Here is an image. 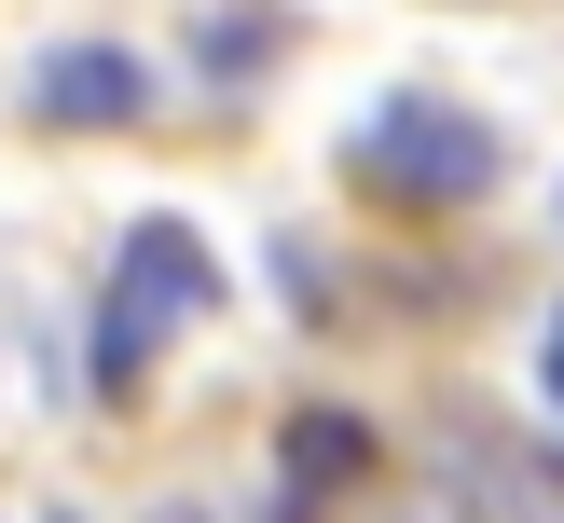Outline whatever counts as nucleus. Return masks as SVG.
Instances as JSON below:
<instances>
[{
  "label": "nucleus",
  "mask_w": 564,
  "mask_h": 523,
  "mask_svg": "<svg viewBox=\"0 0 564 523\" xmlns=\"http://www.w3.org/2000/svg\"><path fill=\"white\" fill-rule=\"evenodd\" d=\"M55 523H69V510H55Z\"/></svg>",
  "instance_id": "0eeeda50"
},
{
  "label": "nucleus",
  "mask_w": 564,
  "mask_h": 523,
  "mask_svg": "<svg viewBox=\"0 0 564 523\" xmlns=\"http://www.w3.org/2000/svg\"><path fill=\"white\" fill-rule=\"evenodd\" d=\"M358 468H372V427H358V413H290V440H275V482H290V510L303 495H330V482H358Z\"/></svg>",
  "instance_id": "20e7f679"
},
{
  "label": "nucleus",
  "mask_w": 564,
  "mask_h": 523,
  "mask_svg": "<svg viewBox=\"0 0 564 523\" xmlns=\"http://www.w3.org/2000/svg\"><path fill=\"white\" fill-rule=\"evenodd\" d=\"M28 110H42V124H138V110H152V69H138L124 42H55L42 83H28Z\"/></svg>",
  "instance_id": "7ed1b4c3"
},
{
  "label": "nucleus",
  "mask_w": 564,
  "mask_h": 523,
  "mask_svg": "<svg viewBox=\"0 0 564 523\" xmlns=\"http://www.w3.org/2000/svg\"><path fill=\"white\" fill-rule=\"evenodd\" d=\"M551 413H564V317H551Z\"/></svg>",
  "instance_id": "39448f33"
},
{
  "label": "nucleus",
  "mask_w": 564,
  "mask_h": 523,
  "mask_svg": "<svg viewBox=\"0 0 564 523\" xmlns=\"http://www.w3.org/2000/svg\"><path fill=\"white\" fill-rule=\"evenodd\" d=\"M152 523H207V510H152Z\"/></svg>",
  "instance_id": "423d86ee"
},
{
  "label": "nucleus",
  "mask_w": 564,
  "mask_h": 523,
  "mask_svg": "<svg viewBox=\"0 0 564 523\" xmlns=\"http://www.w3.org/2000/svg\"><path fill=\"white\" fill-rule=\"evenodd\" d=\"M220 303V262H207V235H180V220H138L124 235V262H110V317H97V385L124 400L138 372H152V345L165 330H193Z\"/></svg>",
  "instance_id": "f257e3e1"
},
{
  "label": "nucleus",
  "mask_w": 564,
  "mask_h": 523,
  "mask_svg": "<svg viewBox=\"0 0 564 523\" xmlns=\"http://www.w3.org/2000/svg\"><path fill=\"white\" fill-rule=\"evenodd\" d=\"M496 165H510V152H496V124H482V110L413 97V83L372 110V124H358V179H386L400 207H482V193H496Z\"/></svg>",
  "instance_id": "f03ea898"
}]
</instances>
